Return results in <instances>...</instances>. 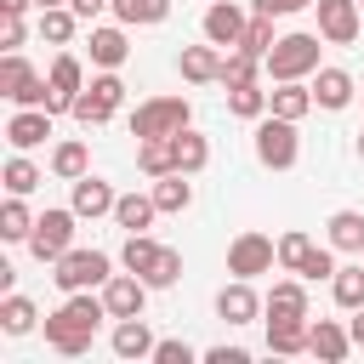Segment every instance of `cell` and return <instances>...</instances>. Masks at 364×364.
Wrapping results in <instances>:
<instances>
[{
    "mask_svg": "<svg viewBox=\"0 0 364 364\" xmlns=\"http://www.w3.org/2000/svg\"><path fill=\"white\" fill-rule=\"evenodd\" d=\"M102 318H114L108 313V301L102 296H91V290H74L51 318H46V347L51 353H63V358H85L91 353V336H97V324Z\"/></svg>",
    "mask_w": 364,
    "mask_h": 364,
    "instance_id": "6da1fadb",
    "label": "cell"
},
{
    "mask_svg": "<svg viewBox=\"0 0 364 364\" xmlns=\"http://www.w3.org/2000/svg\"><path fill=\"white\" fill-rule=\"evenodd\" d=\"M318 40H324V34H284V40H273V51L262 57V63H267V80L279 85V80H307V74H318Z\"/></svg>",
    "mask_w": 364,
    "mask_h": 364,
    "instance_id": "7a4b0ae2",
    "label": "cell"
},
{
    "mask_svg": "<svg viewBox=\"0 0 364 364\" xmlns=\"http://www.w3.org/2000/svg\"><path fill=\"white\" fill-rule=\"evenodd\" d=\"M51 267H57L51 279H57V290H63V296H74V290H97V284H108V279H114V262H108L102 250H63Z\"/></svg>",
    "mask_w": 364,
    "mask_h": 364,
    "instance_id": "3957f363",
    "label": "cell"
},
{
    "mask_svg": "<svg viewBox=\"0 0 364 364\" xmlns=\"http://www.w3.org/2000/svg\"><path fill=\"white\" fill-rule=\"evenodd\" d=\"M119 102H125V80H119L114 68H102V74H97V80H91V85L74 97V108H68V114H74V119L91 131V125H108Z\"/></svg>",
    "mask_w": 364,
    "mask_h": 364,
    "instance_id": "277c9868",
    "label": "cell"
},
{
    "mask_svg": "<svg viewBox=\"0 0 364 364\" xmlns=\"http://www.w3.org/2000/svg\"><path fill=\"white\" fill-rule=\"evenodd\" d=\"M188 119H193L188 97H148V102L131 114V136H136V142H142V136H176V131H188Z\"/></svg>",
    "mask_w": 364,
    "mask_h": 364,
    "instance_id": "5b68a950",
    "label": "cell"
},
{
    "mask_svg": "<svg viewBox=\"0 0 364 364\" xmlns=\"http://www.w3.org/2000/svg\"><path fill=\"white\" fill-rule=\"evenodd\" d=\"M0 97H6V102H17V108H46L51 80H40V74L28 68V57L6 51V57H0Z\"/></svg>",
    "mask_w": 364,
    "mask_h": 364,
    "instance_id": "8992f818",
    "label": "cell"
},
{
    "mask_svg": "<svg viewBox=\"0 0 364 364\" xmlns=\"http://www.w3.org/2000/svg\"><path fill=\"white\" fill-rule=\"evenodd\" d=\"M296 154H301V142H296V119L262 114V119H256V159H262L267 171H290Z\"/></svg>",
    "mask_w": 364,
    "mask_h": 364,
    "instance_id": "52a82bcc",
    "label": "cell"
},
{
    "mask_svg": "<svg viewBox=\"0 0 364 364\" xmlns=\"http://www.w3.org/2000/svg\"><path fill=\"white\" fill-rule=\"evenodd\" d=\"M74 222H80L74 205H68V210H46V216H34V233L23 239L28 256H34V262H57L63 250H74Z\"/></svg>",
    "mask_w": 364,
    "mask_h": 364,
    "instance_id": "ba28073f",
    "label": "cell"
},
{
    "mask_svg": "<svg viewBox=\"0 0 364 364\" xmlns=\"http://www.w3.org/2000/svg\"><path fill=\"white\" fill-rule=\"evenodd\" d=\"M273 262H279V245H273L267 233H239V239L228 245V273H233V279L273 273Z\"/></svg>",
    "mask_w": 364,
    "mask_h": 364,
    "instance_id": "9c48e42d",
    "label": "cell"
},
{
    "mask_svg": "<svg viewBox=\"0 0 364 364\" xmlns=\"http://www.w3.org/2000/svg\"><path fill=\"white\" fill-rule=\"evenodd\" d=\"M148 290H154V284H148L142 273H131V267H125V273H114V279L102 284V301H108V313H114V318H142Z\"/></svg>",
    "mask_w": 364,
    "mask_h": 364,
    "instance_id": "30bf717a",
    "label": "cell"
},
{
    "mask_svg": "<svg viewBox=\"0 0 364 364\" xmlns=\"http://www.w3.org/2000/svg\"><path fill=\"white\" fill-rule=\"evenodd\" d=\"M358 28H364L358 0H318V34H324V46H353Z\"/></svg>",
    "mask_w": 364,
    "mask_h": 364,
    "instance_id": "8fae6325",
    "label": "cell"
},
{
    "mask_svg": "<svg viewBox=\"0 0 364 364\" xmlns=\"http://www.w3.org/2000/svg\"><path fill=\"white\" fill-rule=\"evenodd\" d=\"M46 80H51V97H46V108H51V114H68V108H74V97L85 91V68H80V57H74V51H63V57L51 63V74H46Z\"/></svg>",
    "mask_w": 364,
    "mask_h": 364,
    "instance_id": "7c38bea8",
    "label": "cell"
},
{
    "mask_svg": "<svg viewBox=\"0 0 364 364\" xmlns=\"http://www.w3.org/2000/svg\"><path fill=\"white\" fill-rule=\"evenodd\" d=\"M51 108H17L11 119H6V142L17 148V154H28V148H40L46 136H51Z\"/></svg>",
    "mask_w": 364,
    "mask_h": 364,
    "instance_id": "4fadbf2b",
    "label": "cell"
},
{
    "mask_svg": "<svg viewBox=\"0 0 364 364\" xmlns=\"http://www.w3.org/2000/svg\"><path fill=\"white\" fill-rule=\"evenodd\" d=\"M245 23H250V17H245V11L233 6V0H210V11H205V40H210V46H228V51H233V46L245 40Z\"/></svg>",
    "mask_w": 364,
    "mask_h": 364,
    "instance_id": "5bb4252c",
    "label": "cell"
},
{
    "mask_svg": "<svg viewBox=\"0 0 364 364\" xmlns=\"http://www.w3.org/2000/svg\"><path fill=\"white\" fill-rule=\"evenodd\" d=\"M256 313H267V307H262V296L250 290V279L222 284V296H216V318H222V324H250Z\"/></svg>",
    "mask_w": 364,
    "mask_h": 364,
    "instance_id": "9a60e30c",
    "label": "cell"
},
{
    "mask_svg": "<svg viewBox=\"0 0 364 364\" xmlns=\"http://www.w3.org/2000/svg\"><path fill=\"white\" fill-rule=\"evenodd\" d=\"M114 205H119V193H114L102 176L85 171V176L74 182V216H80V222H85V216H91V222H97V216H114Z\"/></svg>",
    "mask_w": 364,
    "mask_h": 364,
    "instance_id": "2e32d148",
    "label": "cell"
},
{
    "mask_svg": "<svg viewBox=\"0 0 364 364\" xmlns=\"http://www.w3.org/2000/svg\"><path fill=\"white\" fill-rule=\"evenodd\" d=\"M154 330L142 324V318H119L114 324V336H108V347H114V358H154Z\"/></svg>",
    "mask_w": 364,
    "mask_h": 364,
    "instance_id": "e0dca14e",
    "label": "cell"
},
{
    "mask_svg": "<svg viewBox=\"0 0 364 364\" xmlns=\"http://www.w3.org/2000/svg\"><path fill=\"white\" fill-rule=\"evenodd\" d=\"M307 108H318V102H313V85H301V80H279L267 91V114H279V119H301Z\"/></svg>",
    "mask_w": 364,
    "mask_h": 364,
    "instance_id": "ac0fdd59",
    "label": "cell"
},
{
    "mask_svg": "<svg viewBox=\"0 0 364 364\" xmlns=\"http://www.w3.org/2000/svg\"><path fill=\"white\" fill-rule=\"evenodd\" d=\"M307 279H279L267 296H262V307H267V318H307V290H301Z\"/></svg>",
    "mask_w": 364,
    "mask_h": 364,
    "instance_id": "d6986e66",
    "label": "cell"
},
{
    "mask_svg": "<svg viewBox=\"0 0 364 364\" xmlns=\"http://www.w3.org/2000/svg\"><path fill=\"white\" fill-rule=\"evenodd\" d=\"M307 353H318L324 364H341V358L353 353V336H347L336 318H318V324L307 330Z\"/></svg>",
    "mask_w": 364,
    "mask_h": 364,
    "instance_id": "ffe728a7",
    "label": "cell"
},
{
    "mask_svg": "<svg viewBox=\"0 0 364 364\" xmlns=\"http://www.w3.org/2000/svg\"><path fill=\"white\" fill-rule=\"evenodd\" d=\"M353 91H358V85H353L347 68H318V74H313V102H318V108H347Z\"/></svg>",
    "mask_w": 364,
    "mask_h": 364,
    "instance_id": "44dd1931",
    "label": "cell"
},
{
    "mask_svg": "<svg viewBox=\"0 0 364 364\" xmlns=\"http://www.w3.org/2000/svg\"><path fill=\"white\" fill-rule=\"evenodd\" d=\"M182 80H193V85L222 80V57H216L210 40H205V46H182Z\"/></svg>",
    "mask_w": 364,
    "mask_h": 364,
    "instance_id": "7402d4cb",
    "label": "cell"
},
{
    "mask_svg": "<svg viewBox=\"0 0 364 364\" xmlns=\"http://www.w3.org/2000/svg\"><path fill=\"white\" fill-rule=\"evenodd\" d=\"M171 154H176V171H182V176H199V171L210 165V142H205L199 131H176V136H171Z\"/></svg>",
    "mask_w": 364,
    "mask_h": 364,
    "instance_id": "603a6c76",
    "label": "cell"
},
{
    "mask_svg": "<svg viewBox=\"0 0 364 364\" xmlns=\"http://www.w3.org/2000/svg\"><path fill=\"white\" fill-rule=\"evenodd\" d=\"M159 216V205H154V193H119V205H114V222L125 228V233H148V222Z\"/></svg>",
    "mask_w": 364,
    "mask_h": 364,
    "instance_id": "cb8c5ba5",
    "label": "cell"
},
{
    "mask_svg": "<svg viewBox=\"0 0 364 364\" xmlns=\"http://www.w3.org/2000/svg\"><path fill=\"white\" fill-rule=\"evenodd\" d=\"M307 318H267V353H307Z\"/></svg>",
    "mask_w": 364,
    "mask_h": 364,
    "instance_id": "d4e9b609",
    "label": "cell"
},
{
    "mask_svg": "<svg viewBox=\"0 0 364 364\" xmlns=\"http://www.w3.org/2000/svg\"><path fill=\"white\" fill-rule=\"evenodd\" d=\"M324 233H330V250H358L364 256V210H336L324 222Z\"/></svg>",
    "mask_w": 364,
    "mask_h": 364,
    "instance_id": "484cf974",
    "label": "cell"
},
{
    "mask_svg": "<svg viewBox=\"0 0 364 364\" xmlns=\"http://www.w3.org/2000/svg\"><path fill=\"white\" fill-rule=\"evenodd\" d=\"M125 57H131L125 23H119V28H91V63H97V68H119Z\"/></svg>",
    "mask_w": 364,
    "mask_h": 364,
    "instance_id": "4316f807",
    "label": "cell"
},
{
    "mask_svg": "<svg viewBox=\"0 0 364 364\" xmlns=\"http://www.w3.org/2000/svg\"><path fill=\"white\" fill-rule=\"evenodd\" d=\"M154 205H159L165 216L188 210V205H193V182H188L182 171H171V176H154Z\"/></svg>",
    "mask_w": 364,
    "mask_h": 364,
    "instance_id": "83f0119b",
    "label": "cell"
},
{
    "mask_svg": "<svg viewBox=\"0 0 364 364\" xmlns=\"http://www.w3.org/2000/svg\"><path fill=\"white\" fill-rule=\"evenodd\" d=\"M136 165H142V176H171V171H176L171 136H142V142H136Z\"/></svg>",
    "mask_w": 364,
    "mask_h": 364,
    "instance_id": "f1b7e54d",
    "label": "cell"
},
{
    "mask_svg": "<svg viewBox=\"0 0 364 364\" xmlns=\"http://www.w3.org/2000/svg\"><path fill=\"white\" fill-rule=\"evenodd\" d=\"M85 165H91V154H85V142H80V136H68V142H57V148H51V176L80 182V176H85Z\"/></svg>",
    "mask_w": 364,
    "mask_h": 364,
    "instance_id": "f546056e",
    "label": "cell"
},
{
    "mask_svg": "<svg viewBox=\"0 0 364 364\" xmlns=\"http://www.w3.org/2000/svg\"><path fill=\"white\" fill-rule=\"evenodd\" d=\"M34 324H40L34 301H28V296H17V290H6V301H0V330H6V336H28Z\"/></svg>",
    "mask_w": 364,
    "mask_h": 364,
    "instance_id": "4dcf8cb0",
    "label": "cell"
},
{
    "mask_svg": "<svg viewBox=\"0 0 364 364\" xmlns=\"http://www.w3.org/2000/svg\"><path fill=\"white\" fill-rule=\"evenodd\" d=\"M114 17L125 28H148V23H165L171 17V0H114Z\"/></svg>",
    "mask_w": 364,
    "mask_h": 364,
    "instance_id": "1f68e13d",
    "label": "cell"
},
{
    "mask_svg": "<svg viewBox=\"0 0 364 364\" xmlns=\"http://www.w3.org/2000/svg\"><path fill=\"white\" fill-rule=\"evenodd\" d=\"M74 28H80V11H74V6H46V11H40V40L68 46V40H74Z\"/></svg>",
    "mask_w": 364,
    "mask_h": 364,
    "instance_id": "d6a6232c",
    "label": "cell"
},
{
    "mask_svg": "<svg viewBox=\"0 0 364 364\" xmlns=\"http://www.w3.org/2000/svg\"><path fill=\"white\" fill-rule=\"evenodd\" d=\"M0 182H6V193H34L46 176H40V165H34L28 154H11V159H6V171H0Z\"/></svg>",
    "mask_w": 364,
    "mask_h": 364,
    "instance_id": "836d02e7",
    "label": "cell"
},
{
    "mask_svg": "<svg viewBox=\"0 0 364 364\" xmlns=\"http://www.w3.org/2000/svg\"><path fill=\"white\" fill-rule=\"evenodd\" d=\"M330 296H336V307H364V262L358 267H336V279H330Z\"/></svg>",
    "mask_w": 364,
    "mask_h": 364,
    "instance_id": "e575fe53",
    "label": "cell"
},
{
    "mask_svg": "<svg viewBox=\"0 0 364 364\" xmlns=\"http://www.w3.org/2000/svg\"><path fill=\"white\" fill-rule=\"evenodd\" d=\"M228 108H233L239 119H262V114H267V91H262L256 80H245V85H228Z\"/></svg>",
    "mask_w": 364,
    "mask_h": 364,
    "instance_id": "d590c367",
    "label": "cell"
},
{
    "mask_svg": "<svg viewBox=\"0 0 364 364\" xmlns=\"http://www.w3.org/2000/svg\"><path fill=\"white\" fill-rule=\"evenodd\" d=\"M28 233H34V216H28L23 193H11V199L0 205V239H28Z\"/></svg>",
    "mask_w": 364,
    "mask_h": 364,
    "instance_id": "8d00e7d4",
    "label": "cell"
},
{
    "mask_svg": "<svg viewBox=\"0 0 364 364\" xmlns=\"http://www.w3.org/2000/svg\"><path fill=\"white\" fill-rule=\"evenodd\" d=\"M159 250H165L159 239H148V233H131V239H125V250H119V262H125L131 273H148V267L159 262Z\"/></svg>",
    "mask_w": 364,
    "mask_h": 364,
    "instance_id": "74e56055",
    "label": "cell"
},
{
    "mask_svg": "<svg viewBox=\"0 0 364 364\" xmlns=\"http://www.w3.org/2000/svg\"><path fill=\"white\" fill-rule=\"evenodd\" d=\"M256 51H245V46H233L228 57H222V85H245V80H256Z\"/></svg>",
    "mask_w": 364,
    "mask_h": 364,
    "instance_id": "f35d334b",
    "label": "cell"
},
{
    "mask_svg": "<svg viewBox=\"0 0 364 364\" xmlns=\"http://www.w3.org/2000/svg\"><path fill=\"white\" fill-rule=\"evenodd\" d=\"M296 279H307V284H318V279H336V256H330L324 245H313V250L296 262Z\"/></svg>",
    "mask_w": 364,
    "mask_h": 364,
    "instance_id": "ab89813d",
    "label": "cell"
},
{
    "mask_svg": "<svg viewBox=\"0 0 364 364\" xmlns=\"http://www.w3.org/2000/svg\"><path fill=\"white\" fill-rule=\"evenodd\" d=\"M239 46H245V51H256V57H267V51H273V17H267V11H256V17L245 23V40H239Z\"/></svg>",
    "mask_w": 364,
    "mask_h": 364,
    "instance_id": "60d3db41",
    "label": "cell"
},
{
    "mask_svg": "<svg viewBox=\"0 0 364 364\" xmlns=\"http://www.w3.org/2000/svg\"><path fill=\"white\" fill-rule=\"evenodd\" d=\"M307 250H313V239H307L301 228H290V233L279 239V267H284V273H296V262H301Z\"/></svg>",
    "mask_w": 364,
    "mask_h": 364,
    "instance_id": "b9f144b4",
    "label": "cell"
},
{
    "mask_svg": "<svg viewBox=\"0 0 364 364\" xmlns=\"http://www.w3.org/2000/svg\"><path fill=\"white\" fill-rule=\"evenodd\" d=\"M193 358H199V353H193L188 341H176V336H171V341H154V364H193Z\"/></svg>",
    "mask_w": 364,
    "mask_h": 364,
    "instance_id": "7bdbcfd3",
    "label": "cell"
},
{
    "mask_svg": "<svg viewBox=\"0 0 364 364\" xmlns=\"http://www.w3.org/2000/svg\"><path fill=\"white\" fill-rule=\"evenodd\" d=\"M23 34H28V28H23V17H6V11H0V46H6V51H17V46H23Z\"/></svg>",
    "mask_w": 364,
    "mask_h": 364,
    "instance_id": "ee69618b",
    "label": "cell"
},
{
    "mask_svg": "<svg viewBox=\"0 0 364 364\" xmlns=\"http://www.w3.org/2000/svg\"><path fill=\"white\" fill-rule=\"evenodd\" d=\"M301 6H318V0H256V11H267V17H290Z\"/></svg>",
    "mask_w": 364,
    "mask_h": 364,
    "instance_id": "f6af8a7d",
    "label": "cell"
},
{
    "mask_svg": "<svg viewBox=\"0 0 364 364\" xmlns=\"http://www.w3.org/2000/svg\"><path fill=\"white\" fill-rule=\"evenodd\" d=\"M205 364H250V353H245V347H210Z\"/></svg>",
    "mask_w": 364,
    "mask_h": 364,
    "instance_id": "bcb514c9",
    "label": "cell"
},
{
    "mask_svg": "<svg viewBox=\"0 0 364 364\" xmlns=\"http://www.w3.org/2000/svg\"><path fill=\"white\" fill-rule=\"evenodd\" d=\"M74 11H80V23H91L97 11H114V0H68Z\"/></svg>",
    "mask_w": 364,
    "mask_h": 364,
    "instance_id": "7dc6e473",
    "label": "cell"
},
{
    "mask_svg": "<svg viewBox=\"0 0 364 364\" xmlns=\"http://www.w3.org/2000/svg\"><path fill=\"white\" fill-rule=\"evenodd\" d=\"M347 336H353V347H364V307H353V318H347Z\"/></svg>",
    "mask_w": 364,
    "mask_h": 364,
    "instance_id": "c3c4849f",
    "label": "cell"
},
{
    "mask_svg": "<svg viewBox=\"0 0 364 364\" xmlns=\"http://www.w3.org/2000/svg\"><path fill=\"white\" fill-rule=\"evenodd\" d=\"M28 6H34V0H0V11H6V17H23Z\"/></svg>",
    "mask_w": 364,
    "mask_h": 364,
    "instance_id": "681fc988",
    "label": "cell"
},
{
    "mask_svg": "<svg viewBox=\"0 0 364 364\" xmlns=\"http://www.w3.org/2000/svg\"><path fill=\"white\" fill-rule=\"evenodd\" d=\"M34 6H40V11H46V6H68V0H34Z\"/></svg>",
    "mask_w": 364,
    "mask_h": 364,
    "instance_id": "f907efd6",
    "label": "cell"
},
{
    "mask_svg": "<svg viewBox=\"0 0 364 364\" xmlns=\"http://www.w3.org/2000/svg\"><path fill=\"white\" fill-rule=\"evenodd\" d=\"M358 159H364V131H358Z\"/></svg>",
    "mask_w": 364,
    "mask_h": 364,
    "instance_id": "816d5d0a",
    "label": "cell"
},
{
    "mask_svg": "<svg viewBox=\"0 0 364 364\" xmlns=\"http://www.w3.org/2000/svg\"><path fill=\"white\" fill-rule=\"evenodd\" d=\"M358 6H364V0H358Z\"/></svg>",
    "mask_w": 364,
    "mask_h": 364,
    "instance_id": "f5cc1de1",
    "label": "cell"
}]
</instances>
